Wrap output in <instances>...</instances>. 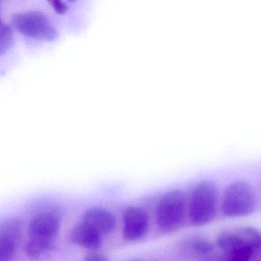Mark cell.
I'll return each mask as SVG.
<instances>
[{
  "instance_id": "9",
  "label": "cell",
  "mask_w": 261,
  "mask_h": 261,
  "mask_svg": "<svg viewBox=\"0 0 261 261\" xmlns=\"http://www.w3.org/2000/svg\"><path fill=\"white\" fill-rule=\"evenodd\" d=\"M54 247V241L30 237L24 247L25 255L31 259H40L51 251Z\"/></svg>"
},
{
  "instance_id": "15",
  "label": "cell",
  "mask_w": 261,
  "mask_h": 261,
  "mask_svg": "<svg viewBox=\"0 0 261 261\" xmlns=\"http://www.w3.org/2000/svg\"><path fill=\"white\" fill-rule=\"evenodd\" d=\"M84 261H109V259L105 254L93 252V253H88L85 256Z\"/></svg>"
},
{
  "instance_id": "8",
  "label": "cell",
  "mask_w": 261,
  "mask_h": 261,
  "mask_svg": "<svg viewBox=\"0 0 261 261\" xmlns=\"http://www.w3.org/2000/svg\"><path fill=\"white\" fill-rule=\"evenodd\" d=\"M70 239L74 244L88 250H97L102 244L101 235L83 221L73 227Z\"/></svg>"
},
{
  "instance_id": "11",
  "label": "cell",
  "mask_w": 261,
  "mask_h": 261,
  "mask_svg": "<svg viewBox=\"0 0 261 261\" xmlns=\"http://www.w3.org/2000/svg\"><path fill=\"white\" fill-rule=\"evenodd\" d=\"M17 243L0 232V261H8L16 253Z\"/></svg>"
},
{
  "instance_id": "13",
  "label": "cell",
  "mask_w": 261,
  "mask_h": 261,
  "mask_svg": "<svg viewBox=\"0 0 261 261\" xmlns=\"http://www.w3.org/2000/svg\"><path fill=\"white\" fill-rule=\"evenodd\" d=\"M192 247L197 253H210L213 250V245L208 241L203 239L195 240L192 243Z\"/></svg>"
},
{
  "instance_id": "17",
  "label": "cell",
  "mask_w": 261,
  "mask_h": 261,
  "mask_svg": "<svg viewBox=\"0 0 261 261\" xmlns=\"http://www.w3.org/2000/svg\"><path fill=\"white\" fill-rule=\"evenodd\" d=\"M131 261H140V260H131Z\"/></svg>"
},
{
  "instance_id": "10",
  "label": "cell",
  "mask_w": 261,
  "mask_h": 261,
  "mask_svg": "<svg viewBox=\"0 0 261 261\" xmlns=\"http://www.w3.org/2000/svg\"><path fill=\"white\" fill-rule=\"evenodd\" d=\"M0 232L5 233L18 244L22 237V221L16 218H9V219L6 220L0 225Z\"/></svg>"
},
{
  "instance_id": "14",
  "label": "cell",
  "mask_w": 261,
  "mask_h": 261,
  "mask_svg": "<svg viewBox=\"0 0 261 261\" xmlns=\"http://www.w3.org/2000/svg\"><path fill=\"white\" fill-rule=\"evenodd\" d=\"M49 4H51V7L57 14L65 15L68 13V5L64 1H56H56H51Z\"/></svg>"
},
{
  "instance_id": "6",
  "label": "cell",
  "mask_w": 261,
  "mask_h": 261,
  "mask_svg": "<svg viewBox=\"0 0 261 261\" xmlns=\"http://www.w3.org/2000/svg\"><path fill=\"white\" fill-rule=\"evenodd\" d=\"M59 215L53 212H42L35 215L29 225V234L31 238L54 241L60 230Z\"/></svg>"
},
{
  "instance_id": "12",
  "label": "cell",
  "mask_w": 261,
  "mask_h": 261,
  "mask_svg": "<svg viewBox=\"0 0 261 261\" xmlns=\"http://www.w3.org/2000/svg\"><path fill=\"white\" fill-rule=\"evenodd\" d=\"M14 34L11 27L3 24L0 27V56H4L11 48Z\"/></svg>"
},
{
  "instance_id": "4",
  "label": "cell",
  "mask_w": 261,
  "mask_h": 261,
  "mask_svg": "<svg viewBox=\"0 0 261 261\" xmlns=\"http://www.w3.org/2000/svg\"><path fill=\"white\" fill-rule=\"evenodd\" d=\"M11 23L21 34L38 40L54 41L59 35L51 21L42 12L16 13L12 16Z\"/></svg>"
},
{
  "instance_id": "16",
  "label": "cell",
  "mask_w": 261,
  "mask_h": 261,
  "mask_svg": "<svg viewBox=\"0 0 261 261\" xmlns=\"http://www.w3.org/2000/svg\"><path fill=\"white\" fill-rule=\"evenodd\" d=\"M3 25V22H2V19H1V16H0V27H1V25Z\"/></svg>"
},
{
  "instance_id": "5",
  "label": "cell",
  "mask_w": 261,
  "mask_h": 261,
  "mask_svg": "<svg viewBox=\"0 0 261 261\" xmlns=\"http://www.w3.org/2000/svg\"><path fill=\"white\" fill-rule=\"evenodd\" d=\"M149 230V217L144 209L129 206L123 212V238L126 241H137L146 236Z\"/></svg>"
},
{
  "instance_id": "3",
  "label": "cell",
  "mask_w": 261,
  "mask_h": 261,
  "mask_svg": "<svg viewBox=\"0 0 261 261\" xmlns=\"http://www.w3.org/2000/svg\"><path fill=\"white\" fill-rule=\"evenodd\" d=\"M186 198L180 190H171L162 195L156 207V224L163 233L176 231L186 220Z\"/></svg>"
},
{
  "instance_id": "2",
  "label": "cell",
  "mask_w": 261,
  "mask_h": 261,
  "mask_svg": "<svg viewBox=\"0 0 261 261\" xmlns=\"http://www.w3.org/2000/svg\"><path fill=\"white\" fill-rule=\"evenodd\" d=\"M257 201L256 191L250 183L235 181L224 190L221 209L229 218L247 216L256 211Z\"/></svg>"
},
{
  "instance_id": "18",
  "label": "cell",
  "mask_w": 261,
  "mask_h": 261,
  "mask_svg": "<svg viewBox=\"0 0 261 261\" xmlns=\"http://www.w3.org/2000/svg\"><path fill=\"white\" fill-rule=\"evenodd\" d=\"M258 261H259V260H258Z\"/></svg>"
},
{
  "instance_id": "7",
  "label": "cell",
  "mask_w": 261,
  "mask_h": 261,
  "mask_svg": "<svg viewBox=\"0 0 261 261\" xmlns=\"http://www.w3.org/2000/svg\"><path fill=\"white\" fill-rule=\"evenodd\" d=\"M82 221L97 230L101 236L114 231L117 224L115 217L111 212L98 207L88 209Z\"/></svg>"
},
{
  "instance_id": "1",
  "label": "cell",
  "mask_w": 261,
  "mask_h": 261,
  "mask_svg": "<svg viewBox=\"0 0 261 261\" xmlns=\"http://www.w3.org/2000/svg\"><path fill=\"white\" fill-rule=\"evenodd\" d=\"M191 223L196 227L206 225L215 219L218 205V189L212 181L197 184L191 194L189 204Z\"/></svg>"
}]
</instances>
